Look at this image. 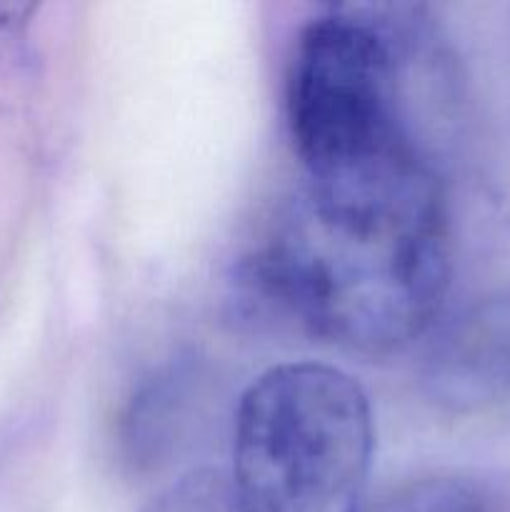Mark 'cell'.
Returning <instances> with one entry per match:
<instances>
[{
	"mask_svg": "<svg viewBox=\"0 0 510 512\" xmlns=\"http://www.w3.org/2000/svg\"><path fill=\"white\" fill-rule=\"evenodd\" d=\"M240 280L260 310L315 338L363 355L410 348L438 325L450 285L438 170L378 185L300 180Z\"/></svg>",
	"mask_w": 510,
	"mask_h": 512,
	"instance_id": "1",
	"label": "cell"
},
{
	"mask_svg": "<svg viewBox=\"0 0 510 512\" xmlns=\"http://www.w3.org/2000/svg\"><path fill=\"white\" fill-rule=\"evenodd\" d=\"M420 38L413 5H325L303 25L285 93L303 180L373 183L435 168L408 108Z\"/></svg>",
	"mask_w": 510,
	"mask_h": 512,
	"instance_id": "2",
	"label": "cell"
},
{
	"mask_svg": "<svg viewBox=\"0 0 510 512\" xmlns=\"http://www.w3.org/2000/svg\"><path fill=\"white\" fill-rule=\"evenodd\" d=\"M373 450V410L353 375L275 365L235 408L230 488L243 512H360Z\"/></svg>",
	"mask_w": 510,
	"mask_h": 512,
	"instance_id": "3",
	"label": "cell"
},
{
	"mask_svg": "<svg viewBox=\"0 0 510 512\" xmlns=\"http://www.w3.org/2000/svg\"><path fill=\"white\" fill-rule=\"evenodd\" d=\"M423 383L440 405L475 410L510 395V290L430 330Z\"/></svg>",
	"mask_w": 510,
	"mask_h": 512,
	"instance_id": "4",
	"label": "cell"
},
{
	"mask_svg": "<svg viewBox=\"0 0 510 512\" xmlns=\"http://www.w3.org/2000/svg\"><path fill=\"white\" fill-rule=\"evenodd\" d=\"M373 512H490L488 498L463 478H425L385 498Z\"/></svg>",
	"mask_w": 510,
	"mask_h": 512,
	"instance_id": "5",
	"label": "cell"
}]
</instances>
